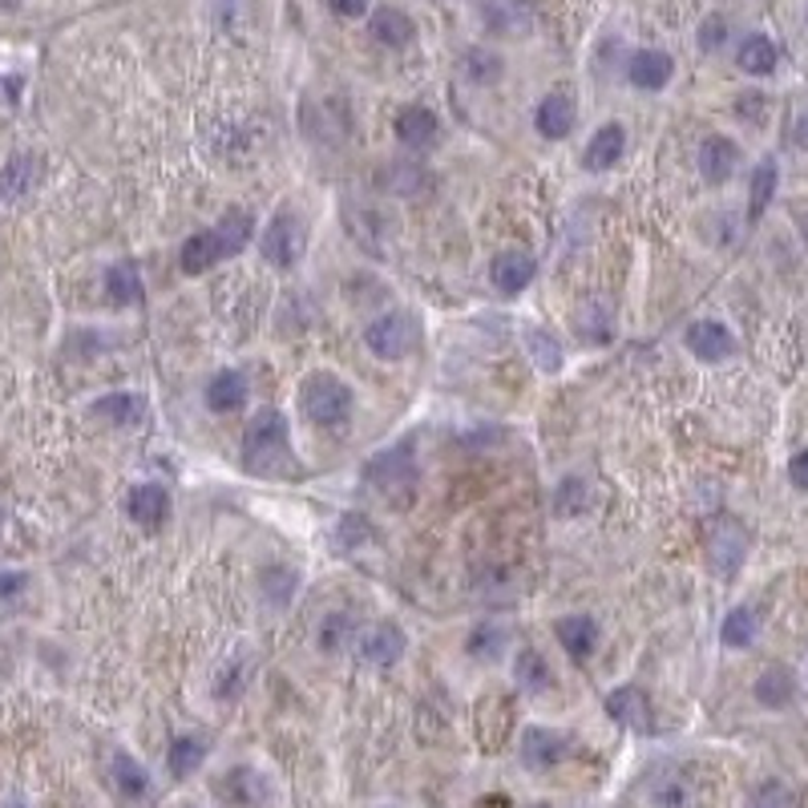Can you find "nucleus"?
I'll return each mask as SVG.
<instances>
[{
  "instance_id": "1",
  "label": "nucleus",
  "mask_w": 808,
  "mask_h": 808,
  "mask_svg": "<svg viewBox=\"0 0 808 808\" xmlns=\"http://www.w3.org/2000/svg\"><path fill=\"white\" fill-rule=\"evenodd\" d=\"M243 469L255 478H292L295 453L288 417L276 409H259L243 433Z\"/></svg>"
},
{
  "instance_id": "2",
  "label": "nucleus",
  "mask_w": 808,
  "mask_h": 808,
  "mask_svg": "<svg viewBox=\"0 0 808 808\" xmlns=\"http://www.w3.org/2000/svg\"><path fill=\"white\" fill-rule=\"evenodd\" d=\"M300 405H304L307 421L331 429V424H344L352 417V388L331 372H312L300 385Z\"/></svg>"
},
{
  "instance_id": "3",
  "label": "nucleus",
  "mask_w": 808,
  "mask_h": 808,
  "mask_svg": "<svg viewBox=\"0 0 808 808\" xmlns=\"http://www.w3.org/2000/svg\"><path fill=\"white\" fill-rule=\"evenodd\" d=\"M364 344L380 360H405L421 344V319L409 312H388V316L372 319L364 328Z\"/></svg>"
},
{
  "instance_id": "4",
  "label": "nucleus",
  "mask_w": 808,
  "mask_h": 808,
  "mask_svg": "<svg viewBox=\"0 0 808 808\" xmlns=\"http://www.w3.org/2000/svg\"><path fill=\"white\" fill-rule=\"evenodd\" d=\"M259 247H264V259L271 267H288L304 255V226H300V219H295L292 211H279L271 223H267L264 239H259Z\"/></svg>"
},
{
  "instance_id": "5",
  "label": "nucleus",
  "mask_w": 808,
  "mask_h": 808,
  "mask_svg": "<svg viewBox=\"0 0 808 808\" xmlns=\"http://www.w3.org/2000/svg\"><path fill=\"white\" fill-rule=\"evenodd\" d=\"M267 781L264 772L247 769V764H239V769H226L219 781H214V796L223 800V805H235V808H259L267 805Z\"/></svg>"
},
{
  "instance_id": "6",
  "label": "nucleus",
  "mask_w": 808,
  "mask_h": 808,
  "mask_svg": "<svg viewBox=\"0 0 808 808\" xmlns=\"http://www.w3.org/2000/svg\"><path fill=\"white\" fill-rule=\"evenodd\" d=\"M570 752V736L554 728H526L522 731V764L534 772L558 769Z\"/></svg>"
},
{
  "instance_id": "7",
  "label": "nucleus",
  "mask_w": 808,
  "mask_h": 808,
  "mask_svg": "<svg viewBox=\"0 0 808 808\" xmlns=\"http://www.w3.org/2000/svg\"><path fill=\"white\" fill-rule=\"evenodd\" d=\"M364 478L385 493V497H397V493H412V485H417V465L409 461V449H400V453L393 449V453H380V457L368 465Z\"/></svg>"
},
{
  "instance_id": "8",
  "label": "nucleus",
  "mask_w": 808,
  "mask_h": 808,
  "mask_svg": "<svg viewBox=\"0 0 808 808\" xmlns=\"http://www.w3.org/2000/svg\"><path fill=\"white\" fill-rule=\"evenodd\" d=\"M688 348L691 356L703 360V364H719L736 352V336H731L719 319H695L688 328Z\"/></svg>"
},
{
  "instance_id": "9",
  "label": "nucleus",
  "mask_w": 808,
  "mask_h": 808,
  "mask_svg": "<svg viewBox=\"0 0 808 808\" xmlns=\"http://www.w3.org/2000/svg\"><path fill=\"white\" fill-rule=\"evenodd\" d=\"M405 647H409V639H405V631L393 623H376L356 639V655L364 663H376V667L397 663L400 655H405Z\"/></svg>"
},
{
  "instance_id": "10",
  "label": "nucleus",
  "mask_w": 808,
  "mask_h": 808,
  "mask_svg": "<svg viewBox=\"0 0 808 808\" xmlns=\"http://www.w3.org/2000/svg\"><path fill=\"white\" fill-rule=\"evenodd\" d=\"M223 259H231V255H226V243L219 239L214 226H207L199 235H190V239L183 243V255H178V264H183L186 276H202V271L219 267Z\"/></svg>"
},
{
  "instance_id": "11",
  "label": "nucleus",
  "mask_w": 808,
  "mask_h": 808,
  "mask_svg": "<svg viewBox=\"0 0 808 808\" xmlns=\"http://www.w3.org/2000/svg\"><path fill=\"white\" fill-rule=\"evenodd\" d=\"M607 712L614 724H623V728H635V731H651V700L643 688H614L607 695Z\"/></svg>"
},
{
  "instance_id": "12",
  "label": "nucleus",
  "mask_w": 808,
  "mask_h": 808,
  "mask_svg": "<svg viewBox=\"0 0 808 808\" xmlns=\"http://www.w3.org/2000/svg\"><path fill=\"white\" fill-rule=\"evenodd\" d=\"M574 121H578V106H574V97H570L566 90H554L542 97V106H538V118H534V126H538V133L542 138H566L570 130H574Z\"/></svg>"
},
{
  "instance_id": "13",
  "label": "nucleus",
  "mask_w": 808,
  "mask_h": 808,
  "mask_svg": "<svg viewBox=\"0 0 808 808\" xmlns=\"http://www.w3.org/2000/svg\"><path fill=\"white\" fill-rule=\"evenodd\" d=\"M736 166H740V147L731 142V138H724V133H712V138H703L700 147V171L707 183H728L731 174H736Z\"/></svg>"
},
{
  "instance_id": "14",
  "label": "nucleus",
  "mask_w": 808,
  "mask_h": 808,
  "mask_svg": "<svg viewBox=\"0 0 808 808\" xmlns=\"http://www.w3.org/2000/svg\"><path fill=\"white\" fill-rule=\"evenodd\" d=\"M490 279H493V288H497L502 295L526 292V288H530V279H534V259L526 251H502V255H493Z\"/></svg>"
},
{
  "instance_id": "15",
  "label": "nucleus",
  "mask_w": 808,
  "mask_h": 808,
  "mask_svg": "<svg viewBox=\"0 0 808 808\" xmlns=\"http://www.w3.org/2000/svg\"><path fill=\"white\" fill-rule=\"evenodd\" d=\"M558 643L574 663H586L598 647V623L590 614H570V619H558Z\"/></svg>"
},
{
  "instance_id": "16",
  "label": "nucleus",
  "mask_w": 808,
  "mask_h": 808,
  "mask_svg": "<svg viewBox=\"0 0 808 808\" xmlns=\"http://www.w3.org/2000/svg\"><path fill=\"white\" fill-rule=\"evenodd\" d=\"M676 73V61L663 54V49H639L631 61H627V78L639 90H663Z\"/></svg>"
},
{
  "instance_id": "17",
  "label": "nucleus",
  "mask_w": 808,
  "mask_h": 808,
  "mask_svg": "<svg viewBox=\"0 0 808 808\" xmlns=\"http://www.w3.org/2000/svg\"><path fill=\"white\" fill-rule=\"evenodd\" d=\"M126 514L138 522V526H147V530H159L166 514H171V493L162 490V485H138L130 490L126 497Z\"/></svg>"
},
{
  "instance_id": "18",
  "label": "nucleus",
  "mask_w": 808,
  "mask_h": 808,
  "mask_svg": "<svg viewBox=\"0 0 808 808\" xmlns=\"http://www.w3.org/2000/svg\"><path fill=\"white\" fill-rule=\"evenodd\" d=\"M368 33H372V40H380L388 49H405V45H412V37H417V25H412V16L405 13V9L385 4V9L372 13Z\"/></svg>"
},
{
  "instance_id": "19",
  "label": "nucleus",
  "mask_w": 808,
  "mask_h": 808,
  "mask_svg": "<svg viewBox=\"0 0 808 808\" xmlns=\"http://www.w3.org/2000/svg\"><path fill=\"white\" fill-rule=\"evenodd\" d=\"M93 417H102L114 429H133V424L147 421V397H138V393H109V397H102L93 405Z\"/></svg>"
},
{
  "instance_id": "20",
  "label": "nucleus",
  "mask_w": 808,
  "mask_h": 808,
  "mask_svg": "<svg viewBox=\"0 0 808 808\" xmlns=\"http://www.w3.org/2000/svg\"><path fill=\"white\" fill-rule=\"evenodd\" d=\"M623 150H627V130L619 121H607L602 130H595V138H590V147L583 154L586 171H610L614 162L623 159Z\"/></svg>"
},
{
  "instance_id": "21",
  "label": "nucleus",
  "mask_w": 808,
  "mask_h": 808,
  "mask_svg": "<svg viewBox=\"0 0 808 808\" xmlns=\"http://www.w3.org/2000/svg\"><path fill=\"white\" fill-rule=\"evenodd\" d=\"M37 183V159L33 154H13L0 171V202H21Z\"/></svg>"
},
{
  "instance_id": "22",
  "label": "nucleus",
  "mask_w": 808,
  "mask_h": 808,
  "mask_svg": "<svg viewBox=\"0 0 808 808\" xmlns=\"http://www.w3.org/2000/svg\"><path fill=\"white\" fill-rule=\"evenodd\" d=\"M781 54H776V45H772L764 33H752V37L740 40V49H736V66L743 73H752V78H769L772 69H776Z\"/></svg>"
},
{
  "instance_id": "23",
  "label": "nucleus",
  "mask_w": 808,
  "mask_h": 808,
  "mask_svg": "<svg viewBox=\"0 0 808 808\" xmlns=\"http://www.w3.org/2000/svg\"><path fill=\"white\" fill-rule=\"evenodd\" d=\"M743 550H748V538L736 522H724L716 534H712V562H716L719 574H736L743 562Z\"/></svg>"
},
{
  "instance_id": "24",
  "label": "nucleus",
  "mask_w": 808,
  "mask_h": 808,
  "mask_svg": "<svg viewBox=\"0 0 808 808\" xmlns=\"http://www.w3.org/2000/svg\"><path fill=\"white\" fill-rule=\"evenodd\" d=\"M437 114L424 106H409L397 114V138L405 147H429L433 138H437Z\"/></svg>"
},
{
  "instance_id": "25",
  "label": "nucleus",
  "mask_w": 808,
  "mask_h": 808,
  "mask_svg": "<svg viewBox=\"0 0 808 808\" xmlns=\"http://www.w3.org/2000/svg\"><path fill=\"white\" fill-rule=\"evenodd\" d=\"M109 776H114V784H118V793L126 796V800H142V796H150V772L142 769L130 752H114V760H109Z\"/></svg>"
},
{
  "instance_id": "26",
  "label": "nucleus",
  "mask_w": 808,
  "mask_h": 808,
  "mask_svg": "<svg viewBox=\"0 0 808 808\" xmlns=\"http://www.w3.org/2000/svg\"><path fill=\"white\" fill-rule=\"evenodd\" d=\"M247 400V380H243V372L226 368V372H214L211 385H207V405L214 412H235Z\"/></svg>"
},
{
  "instance_id": "27",
  "label": "nucleus",
  "mask_w": 808,
  "mask_h": 808,
  "mask_svg": "<svg viewBox=\"0 0 808 808\" xmlns=\"http://www.w3.org/2000/svg\"><path fill=\"white\" fill-rule=\"evenodd\" d=\"M752 691H756V700L764 703V707H772V712H776V707H788V703H793L796 679H793V671H784V667H769L764 676L756 679Z\"/></svg>"
},
{
  "instance_id": "28",
  "label": "nucleus",
  "mask_w": 808,
  "mask_h": 808,
  "mask_svg": "<svg viewBox=\"0 0 808 808\" xmlns=\"http://www.w3.org/2000/svg\"><path fill=\"white\" fill-rule=\"evenodd\" d=\"M776 183H781V171H776L772 159H764L752 171V186H748V214L752 219H760V214L769 211V202L776 199Z\"/></svg>"
},
{
  "instance_id": "29",
  "label": "nucleus",
  "mask_w": 808,
  "mask_h": 808,
  "mask_svg": "<svg viewBox=\"0 0 808 808\" xmlns=\"http://www.w3.org/2000/svg\"><path fill=\"white\" fill-rule=\"evenodd\" d=\"M202 756H207V743L199 740V736H174L171 748H166V769H171V776H190V772L202 764Z\"/></svg>"
},
{
  "instance_id": "30",
  "label": "nucleus",
  "mask_w": 808,
  "mask_h": 808,
  "mask_svg": "<svg viewBox=\"0 0 808 808\" xmlns=\"http://www.w3.org/2000/svg\"><path fill=\"white\" fill-rule=\"evenodd\" d=\"M106 292L114 304H138L142 300V276H138V267L130 259H121L106 271Z\"/></svg>"
},
{
  "instance_id": "31",
  "label": "nucleus",
  "mask_w": 808,
  "mask_h": 808,
  "mask_svg": "<svg viewBox=\"0 0 808 808\" xmlns=\"http://www.w3.org/2000/svg\"><path fill=\"white\" fill-rule=\"evenodd\" d=\"M756 631H760V623H756V610L752 607L728 610V619L719 623V639H724V647H752Z\"/></svg>"
},
{
  "instance_id": "32",
  "label": "nucleus",
  "mask_w": 808,
  "mask_h": 808,
  "mask_svg": "<svg viewBox=\"0 0 808 808\" xmlns=\"http://www.w3.org/2000/svg\"><path fill=\"white\" fill-rule=\"evenodd\" d=\"M214 231H219V239L226 243V255H239L247 243H251L255 235V223L247 211H226L219 223H214Z\"/></svg>"
},
{
  "instance_id": "33",
  "label": "nucleus",
  "mask_w": 808,
  "mask_h": 808,
  "mask_svg": "<svg viewBox=\"0 0 808 808\" xmlns=\"http://www.w3.org/2000/svg\"><path fill=\"white\" fill-rule=\"evenodd\" d=\"M526 352H530V360L542 372L562 368V348H558V340L546 328H526Z\"/></svg>"
},
{
  "instance_id": "34",
  "label": "nucleus",
  "mask_w": 808,
  "mask_h": 808,
  "mask_svg": "<svg viewBox=\"0 0 808 808\" xmlns=\"http://www.w3.org/2000/svg\"><path fill=\"white\" fill-rule=\"evenodd\" d=\"M514 679L526 691H546V688H550V667H546V659L538 655V651L526 647L522 655H517V663H514Z\"/></svg>"
},
{
  "instance_id": "35",
  "label": "nucleus",
  "mask_w": 808,
  "mask_h": 808,
  "mask_svg": "<svg viewBox=\"0 0 808 808\" xmlns=\"http://www.w3.org/2000/svg\"><path fill=\"white\" fill-rule=\"evenodd\" d=\"M461 73L469 81H478V85H490V81L502 78V57L490 54V49H469L461 57Z\"/></svg>"
},
{
  "instance_id": "36",
  "label": "nucleus",
  "mask_w": 808,
  "mask_h": 808,
  "mask_svg": "<svg viewBox=\"0 0 808 808\" xmlns=\"http://www.w3.org/2000/svg\"><path fill=\"white\" fill-rule=\"evenodd\" d=\"M586 505H590V493L578 478H570L558 485V497H554V510L558 514H583Z\"/></svg>"
},
{
  "instance_id": "37",
  "label": "nucleus",
  "mask_w": 808,
  "mask_h": 808,
  "mask_svg": "<svg viewBox=\"0 0 808 808\" xmlns=\"http://www.w3.org/2000/svg\"><path fill=\"white\" fill-rule=\"evenodd\" d=\"M748 808H793V793H788V784L769 781V784H760V788H756L752 805Z\"/></svg>"
},
{
  "instance_id": "38",
  "label": "nucleus",
  "mask_w": 808,
  "mask_h": 808,
  "mask_svg": "<svg viewBox=\"0 0 808 808\" xmlns=\"http://www.w3.org/2000/svg\"><path fill=\"white\" fill-rule=\"evenodd\" d=\"M348 631H352V623H348L344 614H331L328 623H324V631H319V647H324V651H340V647H344Z\"/></svg>"
},
{
  "instance_id": "39",
  "label": "nucleus",
  "mask_w": 808,
  "mask_h": 808,
  "mask_svg": "<svg viewBox=\"0 0 808 808\" xmlns=\"http://www.w3.org/2000/svg\"><path fill=\"white\" fill-rule=\"evenodd\" d=\"M724 37H728V21H724V16H707V21L700 25V49H707V54L719 49Z\"/></svg>"
},
{
  "instance_id": "40",
  "label": "nucleus",
  "mask_w": 808,
  "mask_h": 808,
  "mask_svg": "<svg viewBox=\"0 0 808 808\" xmlns=\"http://www.w3.org/2000/svg\"><path fill=\"white\" fill-rule=\"evenodd\" d=\"M28 586V578L21 570H0V598H16Z\"/></svg>"
},
{
  "instance_id": "41",
  "label": "nucleus",
  "mask_w": 808,
  "mask_h": 808,
  "mask_svg": "<svg viewBox=\"0 0 808 808\" xmlns=\"http://www.w3.org/2000/svg\"><path fill=\"white\" fill-rule=\"evenodd\" d=\"M788 481H793L796 490L808 493V449H800L793 461H788Z\"/></svg>"
},
{
  "instance_id": "42",
  "label": "nucleus",
  "mask_w": 808,
  "mask_h": 808,
  "mask_svg": "<svg viewBox=\"0 0 808 808\" xmlns=\"http://www.w3.org/2000/svg\"><path fill=\"white\" fill-rule=\"evenodd\" d=\"M502 631H493V627H481L478 635H473V643H469V651H473V655H485V643H493V647H497V643H502Z\"/></svg>"
},
{
  "instance_id": "43",
  "label": "nucleus",
  "mask_w": 808,
  "mask_h": 808,
  "mask_svg": "<svg viewBox=\"0 0 808 808\" xmlns=\"http://www.w3.org/2000/svg\"><path fill=\"white\" fill-rule=\"evenodd\" d=\"M331 13L340 16H364V9H368V0H328Z\"/></svg>"
},
{
  "instance_id": "44",
  "label": "nucleus",
  "mask_w": 808,
  "mask_h": 808,
  "mask_svg": "<svg viewBox=\"0 0 808 808\" xmlns=\"http://www.w3.org/2000/svg\"><path fill=\"white\" fill-rule=\"evenodd\" d=\"M800 142H808V118L800 121Z\"/></svg>"
},
{
  "instance_id": "45",
  "label": "nucleus",
  "mask_w": 808,
  "mask_h": 808,
  "mask_svg": "<svg viewBox=\"0 0 808 808\" xmlns=\"http://www.w3.org/2000/svg\"><path fill=\"white\" fill-rule=\"evenodd\" d=\"M9 808H21V805H9Z\"/></svg>"
},
{
  "instance_id": "46",
  "label": "nucleus",
  "mask_w": 808,
  "mask_h": 808,
  "mask_svg": "<svg viewBox=\"0 0 808 808\" xmlns=\"http://www.w3.org/2000/svg\"><path fill=\"white\" fill-rule=\"evenodd\" d=\"M805 239H808V235H805Z\"/></svg>"
}]
</instances>
